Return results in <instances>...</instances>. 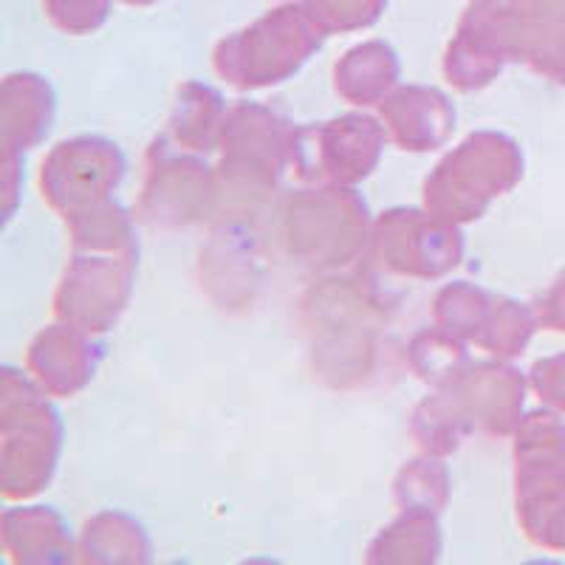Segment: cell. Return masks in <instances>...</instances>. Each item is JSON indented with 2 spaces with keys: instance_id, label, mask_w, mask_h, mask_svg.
<instances>
[{
  "instance_id": "cell-1",
  "label": "cell",
  "mask_w": 565,
  "mask_h": 565,
  "mask_svg": "<svg viewBox=\"0 0 565 565\" xmlns=\"http://www.w3.org/2000/svg\"><path fill=\"white\" fill-rule=\"evenodd\" d=\"M326 29L306 3L282 7L257 20L215 52V68L238 88H266L289 79L309 63L326 40Z\"/></svg>"
},
{
  "instance_id": "cell-2",
  "label": "cell",
  "mask_w": 565,
  "mask_h": 565,
  "mask_svg": "<svg viewBox=\"0 0 565 565\" xmlns=\"http://www.w3.org/2000/svg\"><path fill=\"white\" fill-rule=\"evenodd\" d=\"M280 238L311 269L351 264L367 238L365 201L342 184L289 195L280 210Z\"/></svg>"
},
{
  "instance_id": "cell-3",
  "label": "cell",
  "mask_w": 565,
  "mask_h": 565,
  "mask_svg": "<svg viewBox=\"0 0 565 565\" xmlns=\"http://www.w3.org/2000/svg\"><path fill=\"white\" fill-rule=\"evenodd\" d=\"M514 145L501 134L469 136L456 153H450L424 184L427 210L441 218L461 221L481 218L494 195H503L512 184Z\"/></svg>"
},
{
  "instance_id": "cell-4",
  "label": "cell",
  "mask_w": 565,
  "mask_h": 565,
  "mask_svg": "<svg viewBox=\"0 0 565 565\" xmlns=\"http://www.w3.org/2000/svg\"><path fill=\"white\" fill-rule=\"evenodd\" d=\"M20 393L3 373V494L29 498L52 481L60 452V422L52 405L40 398L23 376Z\"/></svg>"
},
{
  "instance_id": "cell-5",
  "label": "cell",
  "mask_w": 565,
  "mask_h": 565,
  "mask_svg": "<svg viewBox=\"0 0 565 565\" xmlns=\"http://www.w3.org/2000/svg\"><path fill=\"white\" fill-rule=\"evenodd\" d=\"M221 141L224 164L218 179L226 184L224 193L230 199H238L241 193L264 195L275 190L282 164L291 159L295 130L260 105H238L226 114Z\"/></svg>"
},
{
  "instance_id": "cell-6",
  "label": "cell",
  "mask_w": 565,
  "mask_h": 565,
  "mask_svg": "<svg viewBox=\"0 0 565 565\" xmlns=\"http://www.w3.org/2000/svg\"><path fill=\"white\" fill-rule=\"evenodd\" d=\"M385 139V128L376 119L351 114L295 130L291 161L302 179L351 186L380 164Z\"/></svg>"
},
{
  "instance_id": "cell-7",
  "label": "cell",
  "mask_w": 565,
  "mask_h": 565,
  "mask_svg": "<svg viewBox=\"0 0 565 565\" xmlns=\"http://www.w3.org/2000/svg\"><path fill=\"white\" fill-rule=\"evenodd\" d=\"M128 161L114 141L79 136L57 145L43 164V195L65 218L105 204L110 190L119 186Z\"/></svg>"
},
{
  "instance_id": "cell-8",
  "label": "cell",
  "mask_w": 565,
  "mask_h": 565,
  "mask_svg": "<svg viewBox=\"0 0 565 565\" xmlns=\"http://www.w3.org/2000/svg\"><path fill=\"white\" fill-rule=\"evenodd\" d=\"M136 257L77 252L57 291V317L88 334L108 331L128 306Z\"/></svg>"
},
{
  "instance_id": "cell-9",
  "label": "cell",
  "mask_w": 565,
  "mask_h": 565,
  "mask_svg": "<svg viewBox=\"0 0 565 565\" xmlns=\"http://www.w3.org/2000/svg\"><path fill=\"white\" fill-rule=\"evenodd\" d=\"M376 252L398 275L438 277L461 264L463 241L458 224L436 212L391 210L376 224Z\"/></svg>"
},
{
  "instance_id": "cell-10",
  "label": "cell",
  "mask_w": 565,
  "mask_h": 565,
  "mask_svg": "<svg viewBox=\"0 0 565 565\" xmlns=\"http://www.w3.org/2000/svg\"><path fill=\"white\" fill-rule=\"evenodd\" d=\"M150 161L153 168L141 199L150 224H190L206 215L218 195V179L206 173V164L186 153H170L164 141H156Z\"/></svg>"
},
{
  "instance_id": "cell-11",
  "label": "cell",
  "mask_w": 565,
  "mask_h": 565,
  "mask_svg": "<svg viewBox=\"0 0 565 565\" xmlns=\"http://www.w3.org/2000/svg\"><path fill=\"white\" fill-rule=\"evenodd\" d=\"M99 362V348L77 326H52L29 348V367L40 387L54 396H71L90 382Z\"/></svg>"
},
{
  "instance_id": "cell-12",
  "label": "cell",
  "mask_w": 565,
  "mask_h": 565,
  "mask_svg": "<svg viewBox=\"0 0 565 565\" xmlns=\"http://www.w3.org/2000/svg\"><path fill=\"white\" fill-rule=\"evenodd\" d=\"M382 116L393 141L413 153L436 150L456 128V108L450 99L441 90L422 85L398 88L393 97H385Z\"/></svg>"
},
{
  "instance_id": "cell-13",
  "label": "cell",
  "mask_w": 565,
  "mask_h": 565,
  "mask_svg": "<svg viewBox=\"0 0 565 565\" xmlns=\"http://www.w3.org/2000/svg\"><path fill=\"white\" fill-rule=\"evenodd\" d=\"M52 85L38 74H12L3 83V145L7 153L29 150L52 130Z\"/></svg>"
},
{
  "instance_id": "cell-14",
  "label": "cell",
  "mask_w": 565,
  "mask_h": 565,
  "mask_svg": "<svg viewBox=\"0 0 565 565\" xmlns=\"http://www.w3.org/2000/svg\"><path fill=\"white\" fill-rule=\"evenodd\" d=\"M3 546L18 563H63L71 554L63 518L43 507L3 514Z\"/></svg>"
},
{
  "instance_id": "cell-15",
  "label": "cell",
  "mask_w": 565,
  "mask_h": 565,
  "mask_svg": "<svg viewBox=\"0 0 565 565\" xmlns=\"http://www.w3.org/2000/svg\"><path fill=\"white\" fill-rule=\"evenodd\" d=\"M398 79V60L391 45L371 40L345 54L337 63V90L353 105L385 103L387 90Z\"/></svg>"
},
{
  "instance_id": "cell-16",
  "label": "cell",
  "mask_w": 565,
  "mask_h": 565,
  "mask_svg": "<svg viewBox=\"0 0 565 565\" xmlns=\"http://www.w3.org/2000/svg\"><path fill=\"white\" fill-rule=\"evenodd\" d=\"M224 99L215 94L212 88L199 83H186L179 94V103H175L173 122H170V130H173L175 145H181V150H212V145L221 139L224 134Z\"/></svg>"
},
{
  "instance_id": "cell-17",
  "label": "cell",
  "mask_w": 565,
  "mask_h": 565,
  "mask_svg": "<svg viewBox=\"0 0 565 565\" xmlns=\"http://www.w3.org/2000/svg\"><path fill=\"white\" fill-rule=\"evenodd\" d=\"M441 552V534L430 512L405 509L393 526L382 529L373 540L371 563H433Z\"/></svg>"
},
{
  "instance_id": "cell-18",
  "label": "cell",
  "mask_w": 565,
  "mask_h": 565,
  "mask_svg": "<svg viewBox=\"0 0 565 565\" xmlns=\"http://www.w3.org/2000/svg\"><path fill=\"white\" fill-rule=\"evenodd\" d=\"M83 554L97 563H148L150 543L128 514L103 512L85 526Z\"/></svg>"
},
{
  "instance_id": "cell-19",
  "label": "cell",
  "mask_w": 565,
  "mask_h": 565,
  "mask_svg": "<svg viewBox=\"0 0 565 565\" xmlns=\"http://www.w3.org/2000/svg\"><path fill=\"white\" fill-rule=\"evenodd\" d=\"M494 300L472 286H447L436 300V320L444 331L461 337V340H476L483 334L489 317H492Z\"/></svg>"
},
{
  "instance_id": "cell-20",
  "label": "cell",
  "mask_w": 565,
  "mask_h": 565,
  "mask_svg": "<svg viewBox=\"0 0 565 565\" xmlns=\"http://www.w3.org/2000/svg\"><path fill=\"white\" fill-rule=\"evenodd\" d=\"M447 469L438 461H413L402 469L396 481V498L402 509H416V512H441L447 503Z\"/></svg>"
},
{
  "instance_id": "cell-21",
  "label": "cell",
  "mask_w": 565,
  "mask_h": 565,
  "mask_svg": "<svg viewBox=\"0 0 565 565\" xmlns=\"http://www.w3.org/2000/svg\"><path fill=\"white\" fill-rule=\"evenodd\" d=\"M413 360H416V367L422 371L424 380L450 385L463 373L461 367L467 365V351L461 345V337L438 328V331H427L413 342Z\"/></svg>"
},
{
  "instance_id": "cell-22",
  "label": "cell",
  "mask_w": 565,
  "mask_h": 565,
  "mask_svg": "<svg viewBox=\"0 0 565 565\" xmlns=\"http://www.w3.org/2000/svg\"><path fill=\"white\" fill-rule=\"evenodd\" d=\"M320 26L331 32H356L382 18L385 0H306Z\"/></svg>"
},
{
  "instance_id": "cell-23",
  "label": "cell",
  "mask_w": 565,
  "mask_h": 565,
  "mask_svg": "<svg viewBox=\"0 0 565 565\" xmlns=\"http://www.w3.org/2000/svg\"><path fill=\"white\" fill-rule=\"evenodd\" d=\"M45 12L68 34L97 32L110 14V0H45Z\"/></svg>"
},
{
  "instance_id": "cell-24",
  "label": "cell",
  "mask_w": 565,
  "mask_h": 565,
  "mask_svg": "<svg viewBox=\"0 0 565 565\" xmlns=\"http://www.w3.org/2000/svg\"><path fill=\"white\" fill-rule=\"evenodd\" d=\"M122 3H128V7H153L156 0H122Z\"/></svg>"
}]
</instances>
